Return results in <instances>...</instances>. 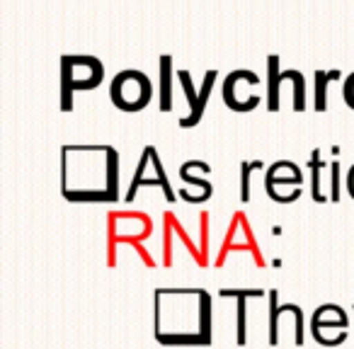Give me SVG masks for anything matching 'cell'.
<instances>
[{
  "label": "cell",
  "mask_w": 354,
  "mask_h": 349,
  "mask_svg": "<svg viewBox=\"0 0 354 349\" xmlns=\"http://www.w3.org/2000/svg\"><path fill=\"white\" fill-rule=\"evenodd\" d=\"M310 167H313V199L315 202H325V197L318 192V172H320V151H313L310 155Z\"/></svg>",
  "instance_id": "cell-8"
},
{
  "label": "cell",
  "mask_w": 354,
  "mask_h": 349,
  "mask_svg": "<svg viewBox=\"0 0 354 349\" xmlns=\"http://www.w3.org/2000/svg\"><path fill=\"white\" fill-rule=\"evenodd\" d=\"M104 66L95 56H64L61 59V97L64 109H71V95L75 90H93L102 83Z\"/></svg>",
  "instance_id": "cell-1"
},
{
  "label": "cell",
  "mask_w": 354,
  "mask_h": 349,
  "mask_svg": "<svg viewBox=\"0 0 354 349\" xmlns=\"http://www.w3.org/2000/svg\"><path fill=\"white\" fill-rule=\"evenodd\" d=\"M172 56H160V109L170 112L172 109Z\"/></svg>",
  "instance_id": "cell-6"
},
{
  "label": "cell",
  "mask_w": 354,
  "mask_h": 349,
  "mask_svg": "<svg viewBox=\"0 0 354 349\" xmlns=\"http://www.w3.org/2000/svg\"><path fill=\"white\" fill-rule=\"evenodd\" d=\"M257 83H260V78L252 70H233V73H228L226 83H223V102L231 109H236V112H250V109H255L260 104V97L243 90V85L255 88Z\"/></svg>",
  "instance_id": "cell-3"
},
{
  "label": "cell",
  "mask_w": 354,
  "mask_h": 349,
  "mask_svg": "<svg viewBox=\"0 0 354 349\" xmlns=\"http://www.w3.org/2000/svg\"><path fill=\"white\" fill-rule=\"evenodd\" d=\"M342 95H344V102L354 109V73H349L344 78V88H342Z\"/></svg>",
  "instance_id": "cell-9"
},
{
  "label": "cell",
  "mask_w": 354,
  "mask_h": 349,
  "mask_svg": "<svg viewBox=\"0 0 354 349\" xmlns=\"http://www.w3.org/2000/svg\"><path fill=\"white\" fill-rule=\"evenodd\" d=\"M330 170H333V178H330V185H333V189H330V192H333V202H337V172H339V165L337 162H333V165H330Z\"/></svg>",
  "instance_id": "cell-11"
},
{
  "label": "cell",
  "mask_w": 354,
  "mask_h": 349,
  "mask_svg": "<svg viewBox=\"0 0 354 349\" xmlns=\"http://www.w3.org/2000/svg\"><path fill=\"white\" fill-rule=\"evenodd\" d=\"M267 75H270V83H267L270 97H267V104H270V112H277V109H279V85L284 83V80H291L289 70L279 73V56L277 54L267 56Z\"/></svg>",
  "instance_id": "cell-5"
},
{
  "label": "cell",
  "mask_w": 354,
  "mask_h": 349,
  "mask_svg": "<svg viewBox=\"0 0 354 349\" xmlns=\"http://www.w3.org/2000/svg\"><path fill=\"white\" fill-rule=\"evenodd\" d=\"M250 199V162H243V202Z\"/></svg>",
  "instance_id": "cell-10"
},
{
  "label": "cell",
  "mask_w": 354,
  "mask_h": 349,
  "mask_svg": "<svg viewBox=\"0 0 354 349\" xmlns=\"http://www.w3.org/2000/svg\"><path fill=\"white\" fill-rule=\"evenodd\" d=\"M337 78V70L333 73H325V70H315V109L323 112L328 107V100H325V93H328V83Z\"/></svg>",
  "instance_id": "cell-7"
},
{
  "label": "cell",
  "mask_w": 354,
  "mask_h": 349,
  "mask_svg": "<svg viewBox=\"0 0 354 349\" xmlns=\"http://www.w3.org/2000/svg\"><path fill=\"white\" fill-rule=\"evenodd\" d=\"M216 75H218L216 70H207V73H204L202 90L197 93V90L192 88V75H189V70H177V78L183 83L185 95H187V100H189V107H192L187 119H180V126L189 129V126H194V124H199V119H202V114H204V107H207V102H209V95H212V90H214Z\"/></svg>",
  "instance_id": "cell-4"
},
{
  "label": "cell",
  "mask_w": 354,
  "mask_h": 349,
  "mask_svg": "<svg viewBox=\"0 0 354 349\" xmlns=\"http://www.w3.org/2000/svg\"><path fill=\"white\" fill-rule=\"evenodd\" d=\"M153 85L143 70L129 68L114 75L112 85H109V97L124 112H138L151 102Z\"/></svg>",
  "instance_id": "cell-2"
}]
</instances>
